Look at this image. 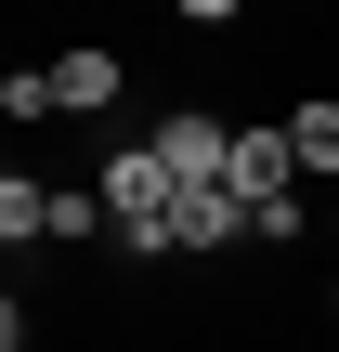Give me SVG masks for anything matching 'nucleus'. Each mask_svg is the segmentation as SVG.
<instances>
[{"label":"nucleus","mask_w":339,"mask_h":352,"mask_svg":"<svg viewBox=\"0 0 339 352\" xmlns=\"http://www.w3.org/2000/svg\"><path fill=\"white\" fill-rule=\"evenodd\" d=\"M157 157H170V183H183V196H209V183H235V118L170 104V118H157Z\"/></svg>","instance_id":"1"},{"label":"nucleus","mask_w":339,"mask_h":352,"mask_svg":"<svg viewBox=\"0 0 339 352\" xmlns=\"http://www.w3.org/2000/svg\"><path fill=\"white\" fill-rule=\"evenodd\" d=\"M105 104H118V52H105V39L52 52V118H105Z\"/></svg>","instance_id":"2"},{"label":"nucleus","mask_w":339,"mask_h":352,"mask_svg":"<svg viewBox=\"0 0 339 352\" xmlns=\"http://www.w3.org/2000/svg\"><path fill=\"white\" fill-rule=\"evenodd\" d=\"M170 248H261V222H248V196H235V183H209V196H183Z\"/></svg>","instance_id":"3"},{"label":"nucleus","mask_w":339,"mask_h":352,"mask_svg":"<svg viewBox=\"0 0 339 352\" xmlns=\"http://www.w3.org/2000/svg\"><path fill=\"white\" fill-rule=\"evenodd\" d=\"M287 157H300V183L339 196V104H300V118H287Z\"/></svg>","instance_id":"4"},{"label":"nucleus","mask_w":339,"mask_h":352,"mask_svg":"<svg viewBox=\"0 0 339 352\" xmlns=\"http://www.w3.org/2000/svg\"><path fill=\"white\" fill-rule=\"evenodd\" d=\"M0 248H52V183H0Z\"/></svg>","instance_id":"5"},{"label":"nucleus","mask_w":339,"mask_h":352,"mask_svg":"<svg viewBox=\"0 0 339 352\" xmlns=\"http://www.w3.org/2000/svg\"><path fill=\"white\" fill-rule=\"evenodd\" d=\"M0 118L39 131V118H52V65H13V78H0Z\"/></svg>","instance_id":"6"},{"label":"nucleus","mask_w":339,"mask_h":352,"mask_svg":"<svg viewBox=\"0 0 339 352\" xmlns=\"http://www.w3.org/2000/svg\"><path fill=\"white\" fill-rule=\"evenodd\" d=\"M327 235H339V209H327Z\"/></svg>","instance_id":"7"}]
</instances>
